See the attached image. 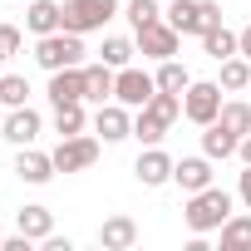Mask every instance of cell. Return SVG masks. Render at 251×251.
<instances>
[{
  "mask_svg": "<svg viewBox=\"0 0 251 251\" xmlns=\"http://www.w3.org/2000/svg\"><path fill=\"white\" fill-rule=\"evenodd\" d=\"M182 217H187L192 231H222V222L231 217V197L222 187H202V192H192V202H187Z\"/></svg>",
  "mask_w": 251,
  "mask_h": 251,
  "instance_id": "cell-1",
  "label": "cell"
},
{
  "mask_svg": "<svg viewBox=\"0 0 251 251\" xmlns=\"http://www.w3.org/2000/svg\"><path fill=\"white\" fill-rule=\"evenodd\" d=\"M35 59L54 74V69H69V64H79L84 59V45H79V35L74 30H54V35H40V50H35Z\"/></svg>",
  "mask_w": 251,
  "mask_h": 251,
  "instance_id": "cell-2",
  "label": "cell"
},
{
  "mask_svg": "<svg viewBox=\"0 0 251 251\" xmlns=\"http://www.w3.org/2000/svg\"><path fill=\"white\" fill-rule=\"evenodd\" d=\"M118 0H69L64 5V30L84 35V30H103V20L113 15Z\"/></svg>",
  "mask_w": 251,
  "mask_h": 251,
  "instance_id": "cell-3",
  "label": "cell"
},
{
  "mask_svg": "<svg viewBox=\"0 0 251 251\" xmlns=\"http://www.w3.org/2000/svg\"><path fill=\"white\" fill-rule=\"evenodd\" d=\"M153 94H158V79H153V74H143V69H128V64L118 69V79H113V99H118V103L143 108Z\"/></svg>",
  "mask_w": 251,
  "mask_h": 251,
  "instance_id": "cell-4",
  "label": "cell"
},
{
  "mask_svg": "<svg viewBox=\"0 0 251 251\" xmlns=\"http://www.w3.org/2000/svg\"><path fill=\"white\" fill-rule=\"evenodd\" d=\"M182 113L192 118V123H207L222 113V84H187V99H182Z\"/></svg>",
  "mask_w": 251,
  "mask_h": 251,
  "instance_id": "cell-5",
  "label": "cell"
},
{
  "mask_svg": "<svg viewBox=\"0 0 251 251\" xmlns=\"http://www.w3.org/2000/svg\"><path fill=\"white\" fill-rule=\"evenodd\" d=\"M50 158H54L59 173H79V168H94V163H99V143L74 133V138H59V148H54Z\"/></svg>",
  "mask_w": 251,
  "mask_h": 251,
  "instance_id": "cell-6",
  "label": "cell"
},
{
  "mask_svg": "<svg viewBox=\"0 0 251 251\" xmlns=\"http://www.w3.org/2000/svg\"><path fill=\"white\" fill-rule=\"evenodd\" d=\"M138 45H143V54H153V59H173V54H177V30L163 25V20H153V25L138 30Z\"/></svg>",
  "mask_w": 251,
  "mask_h": 251,
  "instance_id": "cell-7",
  "label": "cell"
},
{
  "mask_svg": "<svg viewBox=\"0 0 251 251\" xmlns=\"http://www.w3.org/2000/svg\"><path fill=\"white\" fill-rule=\"evenodd\" d=\"M50 99H54V108H59V103H79V99H84V69H79V64L54 69V74H50Z\"/></svg>",
  "mask_w": 251,
  "mask_h": 251,
  "instance_id": "cell-8",
  "label": "cell"
},
{
  "mask_svg": "<svg viewBox=\"0 0 251 251\" xmlns=\"http://www.w3.org/2000/svg\"><path fill=\"white\" fill-rule=\"evenodd\" d=\"M173 182L182 192H202V187H212V163L207 158H182V163H173Z\"/></svg>",
  "mask_w": 251,
  "mask_h": 251,
  "instance_id": "cell-9",
  "label": "cell"
},
{
  "mask_svg": "<svg viewBox=\"0 0 251 251\" xmlns=\"http://www.w3.org/2000/svg\"><path fill=\"white\" fill-rule=\"evenodd\" d=\"M5 138H10V143H20V148H30V143L40 138V113L20 103V108L5 118Z\"/></svg>",
  "mask_w": 251,
  "mask_h": 251,
  "instance_id": "cell-10",
  "label": "cell"
},
{
  "mask_svg": "<svg viewBox=\"0 0 251 251\" xmlns=\"http://www.w3.org/2000/svg\"><path fill=\"white\" fill-rule=\"evenodd\" d=\"M133 173H138V182H143V187H163V182L173 177V158H168V153H158V148H148V153L138 158V168H133Z\"/></svg>",
  "mask_w": 251,
  "mask_h": 251,
  "instance_id": "cell-11",
  "label": "cell"
},
{
  "mask_svg": "<svg viewBox=\"0 0 251 251\" xmlns=\"http://www.w3.org/2000/svg\"><path fill=\"white\" fill-rule=\"evenodd\" d=\"M133 241H138L133 217H108V222L99 226V246H108V251H123V246H133Z\"/></svg>",
  "mask_w": 251,
  "mask_h": 251,
  "instance_id": "cell-12",
  "label": "cell"
},
{
  "mask_svg": "<svg viewBox=\"0 0 251 251\" xmlns=\"http://www.w3.org/2000/svg\"><path fill=\"white\" fill-rule=\"evenodd\" d=\"M25 25H30L35 35H54V30H64V10L54 5V0H30Z\"/></svg>",
  "mask_w": 251,
  "mask_h": 251,
  "instance_id": "cell-13",
  "label": "cell"
},
{
  "mask_svg": "<svg viewBox=\"0 0 251 251\" xmlns=\"http://www.w3.org/2000/svg\"><path fill=\"white\" fill-rule=\"evenodd\" d=\"M94 128H99L108 143H118V138H128V133H133V123H128V113H123L118 103H99V118H94Z\"/></svg>",
  "mask_w": 251,
  "mask_h": 251,
  "instance_id": "cell-14",
  "label": "cell"
},
{
  "mask_svg": "<svg viewBox=\"0 0 251 251\" xmlns=\"http://www.w3.org/2000/svg\"><path fill=\"white\" fill-rule=\"evenodd\" d=\"M113 79H118V74H113V64H103V59H99V64H89V69H84V99H94V103L113 99Z\"/></svg>",
  "mask_w": 251,
  "mask_h": 251,
  "instance_id": "cell-15",
  "label": "cell"
},
{
  "mask_svg": "<svg viewBox=\"0 0 251 251\" xmlns=\"http://www.w3.org/2000/svg\"><path fill=\"white\" fill-rule=\"evenodd\" d=\"M168 25H173L177 35H202V0H173Z\"/></svg>",
  "mask_w": 251,
  "mask_h": 251,
  "instance_id": "cell-16",
  "label": "cell"
},
{
  "mask_svg": "<svg viewBox=\"0 0 251 251\" xmlns=\"http://www.w3.org/2000/svg\"><path fill=\"white\" fill-rule=\"evenodd\" d=\"M236 143H241V138H236L231 128H222L217 118L207 123V133H202V153H207V158H231V153H236Z\"/></svg>",
  "mask_w": 251,
  "mask_h": 251,
  "instance_id": "cell-17",
  "label": "cell"
},
{
  "mask_svg": "<svg viewBox=\"0 0 251 251\" xmlns=\"http://www.w3.org/2000/svg\"><path fill=\"white\" fill-rule=\"evenodd\" d=\"M15 173H20L25 182H50L59 168H54V158H45V153H30V148H25V153L15 158Z\"/></svg>",
  "mask_w": 251,
  "mask_h": 251,
  "instance_id": "cell-18",
  "label": "cell"
},
{
  "mask_svg": "<svg viewBox=\"0 0 251 251\" xmlns=\"http://www.w3.org/2000/svg\"><path fill=\"white\" fill-rule=\"evenodd\" d=\"M202 50H207V54H212L217 64H222V59H231V54H241V50H236V35H231L226 25L207 30V35H202Z\"/></svg>",
  "mask_w": 251,
  "mask_h": 251,
  "instance_id": "cell-19",
  "label": "cell"
},
{
  "mask_svg": "<svg viewBox=\"0 0 251 251\" xmlns=\"http://www.w3.org/2000/svg\"><path fill=\"white\" fill-rule=\"evenodd\" d=\"M50 226H54L50 207H20V231H25L30 241H45V236H50Z\"/></svg>",
  "mask_w": 251,
  "mask_h": 251,
  "instance_id": "cell-20",
  "label": "cell"
},
{
  "mask_svg": "<svg viewBox=\"0 0 251 251\" xmlns=\"http://www.w3.org/2000/svg\"><path fill=\"white\" fill-rule=\"evenodd\" d=\"M217 123H222V128H231L236 138H246V133H251V103H222Z\"/></svg>",
  "mask_w": 251,
  "mask_h": 251,
  "instance_id": "cell-21",
  "label": "cell"
},
{
  "mask_svg": "<svg viewBox=\"0 0 251 251\" xmlns=\"http://www.w3.org/2000/svg\"><path fill=\"white\" fill-rule=\"evenodd\" d=\"M246 84H251V64H246V54L222 59V89H246Z\"/></svg>",
  "mask_w": 251,
  "mask_h": 251,
  "instance_id": "cell-22",
  "label": "cell"
},
{
  "mask_svg": "<svg viewBox=\"0 0 251 251\" xmlns=\"http://www.w3.org/2000/svg\"><path fill=\"white\" fill-rule=\"evenodd\" d=\"M222 246H226V251L251 246V217H226V222H222Z\"/></svg>",
  "mask_w": 251,
  "mask_h": 251,
  "instance_id": "cell-23",
  "label": "cell"
},
{
  "mask_svg": "<svg viewBox=\"0 0 251 251\" xmlns=\"http://www.w3.org/2000/svg\"><path fill=\"white\" fill-rule=\"evenodd\" d=\"M168 133V118H158L153 108H138V123H133V138H143V143H158Z\"/></svg>",
  "mask_w": 251,
  "mask_h": 251,
  "instance_id": "cell-24",
  "label": "cell"
},
{
  "mask_svg": "<svg viewBox=\"0 0 251 251\" xmlns=\"http://www.w3.org/2000/svg\"><path fill=\"white\" fill-rule=\"evenodd\" d=\"M54 128H59V138H74V133L84 128V108H79V103H59V108H54Z\"/></svg>",
  "mask_w": 251,
  "mask_h": 251,
  "instance_id": "cell-25",
  "label": "cell"
},
{
  "mask_svg": "<svg viewBox=\"0 0 251 251\" xmlns=\"http://www.w3.org/2000/svg\"><path fill=\"white\" fill-rule=\"evenodd\" d=\"M192 79H187V69L177 64V59H163V69H158V89H168V94H182Z\"/></svg>",
  "mask_w": 251,
  "mask_h": 251,
  "instance_id": "cell-26",
  "label": "cell"
},
{
  "mask_svg": "<svg viewBox=\"0 0 251 251\" xmlns=\"http://www.w3.org/2000/svg\"><path fill=\"white\" fill-rule=\"evenodd\" d=\"M99 59H103V64H113V69H123V64L133 59V45L113 35V40H103V50H99Z\"/></svg>",
  "mask_w": 251,
  "mask_h": 251,
  "instance_id": "cell-27",
  "label": "cell"
},
{
  "mask_svg": "<svg viewBox=\"0 0 251 251\" xmlns=\"http://www.w3.org/2000/svg\"><path fill=\"white\" fill-rule=\"evenodd\" d=\"M25 94H30V84H25L20 74H5V79H0V103L20 108V103H25Z\"/></svg>",
  "mask_w": 251,
  "mask_h": 251,
  "instance_id": "cell-28",
  "label": "cell"
},
{
  "mask_svg": "<svg viewBox=\"0 0 251 251\" xmlns=\"http://www.w3.org/2000/svg\"><path fill=\"white\" fill-rule=\"evenodd\" d=\"M128 20L143 30V25H153V20H158V5H153V0H133V5H128Z\"/></svg>",
  "mask_w": 251,
  "mask_h": 251,
  "instance_id": "cell-29",
  "label": "cell"
},
{
  "mask_svg": "<svg viewBox=\"0 0 251 251\" xmlns=\"http://www.w3.org/2000/svg\"><path fill=\"white\" fill-rule=\"evenodd\" d=\"M10 54H20V30L0 25V59H10Z\"/></svg>",
  "mask_w": 251,
  "mask_h": 251,
  "instance_id": "cell-30",
  "label": "cell"
},
{
  "mask_svg": "<svg viewBox=\"0 0 251 251\" xmlns=\"http://www.w3.org/2000/svg\"><path fill=\"white\" fill-rule=\"evenodd\" d=\"M217 25H222V5H217V0H202V35L217 30Z\"/></svg>",
  "mask_w": 251,
  "mask_h": 251,
  "instance_id": "cell-31",
  "label": "cell"
},
{
  "mask_svg": "<svg viewBox=\"0 0 251 251\" xmlns=\"http://www.w3.org/2000/svg\"><path fill=\"white\" fill-rule=\"evenodd\" d=\"M5 251H30V236L20 231V236H5Z\"/></svg>",
  "mask_w": 251,
  "mask_h": 251,
  "instance_id": "cell-32",
  "label": "cell"
},
{
  "mask_svg": "<svg viewBox=\"0 0 251 251\" xmlns=\"http://www.w3.org/2000/svg\"><path fill=\"white\" fill-rule=\"evenodd\" d=\"M236 50H241V54H246V59H251V25H246V30H241V35H236Z\"/></svg>",
  "mask_w": 251,
  "mask_h": 251,
  "instance_id": "cell-33",
  "label": "cell"
},
{
  "mask_svg": "<svg viewBox=\"0 0 251 251\" xmlns=\"http://www.w3.org/2000/svg\"><path fill=\"white\" fill-rule=\"evenodd\" d=\"M241 202L251 207V163H246V173H241Z\"/></svg>",
  "mask_w": 251,
  "mask_h": 251,
  "instance_id": "cell-34",
  "label": "cell"
},
{
  "mask_svg": "<svg viewBox=\"0 0 251 251\" xmlns=\"http://www.w3.org/2000/svg\"><path fill=\"white\" fill-rule=\"evenodd\" d=\"M236 153H241V158H246V163H251V133H246V138H241V143H236Z\"/></svg>",
  "mask_w": 251,
  "mask_h": 251,
  "instance_id": "cell-35",
  "label": "cell"
},
{
  "mask_svg": "<svg viewBox=\"0 0 251 251\" xmlns=\"http://www.w3.org/2000/svg\"><path fill=\"white\" fill-rule=\"evenodd\" d=\"M0 246H5V231H0Z\"/></svg>",
  "mask_w": 251,
  "mask_h": 251,
  "instance_id": "cell-36",
  "label": "cell"
}]
</instances>
